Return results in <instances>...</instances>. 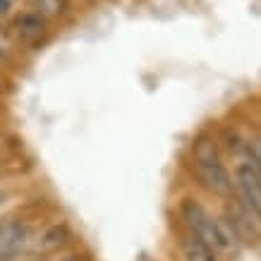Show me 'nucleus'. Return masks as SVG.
<instances>
[{"label": "nucleus", "mask_w": 261, "mask_h": 261, "mask_svg": "<svg viewBox=\"0 0 261 261\" xmlns=\"http://www.w3.org/2000/svg\"><path fill=\"white\" fill-rule=\"evenodd\" d=\"M63 261H80V259H77V256H65Z\"/></svg>", "instance_id": "9b49d317"}, {"label": "nucleus", "mask_w": 261, "mask_h": 261, "mask_svg": "<svg viewBox=\"0 0 261 261\" xmlns=\"http://www.w3.org/2000/svg\"><path fill=\"white\" fill-rule=\"evenodd\" d=\"M194 173L201 180L206 190H211L214 194H230L232 190V180H230L228 170L218 159V151H216V144L211 142H201L197 144L194 149Z\"/></svg>", "instance_id": "f03ea898"}, {"label": "nucleus", "mask_w": 261, "mask_h": 261, "mask_svg": "<svg viewBox=\"0 0 261 261\" xmlns=\"http://www.w3.org/2000/svg\"><path fill=\"white\" fill-rule=\"evenodd\" d=\"M247 161L261 173V139L259 137H254V139L247 142Z\"/></svg>", "instance_id": "1a4fd4ad"}, {"label": "nucleus", "mask_w": 261, "mask_h": 261, "mask_svg": "<svg viewBox=\"0 0 261 261\" xmlns=\"http://www.w3.org/2000/svg\"><path fill=\"white\" fill-rule=\"evenodd\" d=\"M27 242V225L22 221H3L0 223V261H12L22 252Z\"/></svg>", "instance_id": "39448f33"}, {"label": "nucleus", "mask_w": 261, "mask_h": 261, "mask_svg": "<svg viewBox=\"0 0 261 261\" xmlns=\"http://www.w3.org/2000/svg\"><path fill=\"white\" fill-rule=\"evenodd\" d=\"M65 0H36V8H39V15L41 17H53V15H60L65 12Z\"/></svg>", "instance_id": "6e6552de"}, {"label": "nucleus", "mask_w": 261, "mask_h": 261, "mask_svg": "<svg viewBox=\"0 0 261 261\" xmlns=\"http://www.w3.org/2000/svg\"><path fill=\"white\" fill-rule=\"evenodd\" d=\"M10 3H12V0H0V12H5V10L10 8Z\"/></svg>", "instance_id": "9d476101"}, {"label": "nucleus", "mask_w": 261, "mask_h": 261, "mask_svg": "<svg viewBox=\"0 0 261 261\" xmlns=\"http://www.w3.org/2000/svg\"><path fill=\"white\" fill-rule=\"evenodd\" d=\"M235 190L240 201L261 216V173L247 159L235 166Z\"/></svg>", "instance_id": "7ed1b4c3"}, {"label": "nucleus", "mask_w": 261, "mask_h": 261, "mask_svg": "<svg viewBox=\"0 0 261 261\" xmlns=\"http://www.w3.org/2000/svg\"><path fill=\"white\" fill-rule=\"evenodd\" d=\"M182 214H185V223H187V228H190L192 235L197 240H201L204 245H208L211 249L228 252V249H232V245L238 242V238H235L232 228L228 225V221L214 218V216L208 214L201 204H197V201H187L185 208H182Z\"/></svg>", "instance_id": "f257e3e1"}, {"label": "nucleus", "mask_w": 261, "mask_h": 261, "mask_svg": "<svg viewBox=\"0 0 261 261\" xmlns=\"http://www.w3.org/2000/svg\"><path fill=\"white\" fill-rule=\"evenodd\" d=\"M185 259L187 261H216V254L208 245H204L201 240H197L194 235L185 240Z\"/></svg>", "instance_id": "0eeeda50"}, {"label": "nucleus", "mask_w": 261, "mask_h": 261, "mask_svg": "<svg viewBox=\"0 0 261 261\" xmlns=\"http://www.w3.org/2000/svg\"><path fill=\"white\" fill-rule=\"evenodd\" d=\"M15 34L24 43H36L43 36V17L34 12H24L15 19Z\"/></svg>", "instance_id": "423d86ee"}, {"label": "nucleus", "mask_w": 261, "mask_h": 261, "mask_svg": "<svg viewBox=\"0 0 261 261\" xmlns=\"http://www.w3.org/2000/svg\"><path fill=\"white\" fill-rule=\"evenodd\" d=\"M228 225L232 228L235 238L245 240V242H256L261 238V216L254 214L249 206H245L242 201H235V204L228 206Z\"/></svg>", "instance_id": "20e7f679"}]
</instances>
